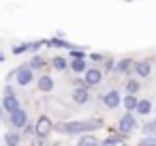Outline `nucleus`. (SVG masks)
Masks as SVG:
<instances>
[{
  "label": "nucleus",
  "instance_id": "a211bd4d",
  "mask_svg": "<svg viewBox=\"0 0 156 146\" xmlns=\"http://www.w3.org/2000/svg\"><path fill=\"white\" fill-rule=\"evenodd\" d=\"M124 105H126V110H135V107H137V99H135L133 95H128V97L124 99Z\"/></svg>",
  "mask_w": 156,
  "mask_h": 146
},
{
  "label": "nucleus",
  "instance_id": "cd10ccee",
  "mask_svg": "<svg viewBox=\"0 0 156 146\" xmlns=\"http://www.w3.org/2000/svg\"><path fill=\"white\" fill-rule=\"evenodd\" d=\"M154 127H156V122H154Z\"/></svg>",
  "mask_w": 156,
  "mask_h": 146
},
{
  "label": "nucleus",
  "instance_id": "dca6fc26",
  "mask_svg": "<svg viewBox=\"0 0 156 146\" xmlns=\"http://www.w3.org/2000/svg\"><path fill=\"white\" fill-rule=\"evenodd\" d=\"M43 65H45V60H43L41 56H34V58L30 60V65H28V67H30V71H32V69H41Z\"/></svg>",
  "mask_w": 156,
  "mask_h": 146
},
{
  "label": "nucleus",
  "instance_id": "a878e982",
  "mask_svg": "<svg viewBox=\"0 0 156 146\" xmlns=\"http://www.w3.org/2000/svg\"><path fill=\"white\" fill-rule=\"evenodd\" d=\"M32 146H45V137H37V140L32 142Z\"/></svg>",
  "mask_w": 156,
  "mask_h": 146
},
{
  "label": "nucleus",
  "instance_id": "b1692460",
  "mask_svg": "<svg viewBox=\"0 0 156 146\" xmlns=\"http://www.w3.org/2000/svg\"><path fill=\"white\" fill-rule=\"evenodd\" d=\"M26 45H28V50H39L43 45V41H34V43H26Z\"/></svg>",
  "mask_w": 156,
  "mask_h": 146
},
{
  "label": "nucleus",
  "instance_id": "bb28decb",
  "mask_svg": "<svg viewBox=\"0 0 156 146\" xmlns=\"http://www.w3.org/2000/svg\"><path fill=\"white\" fill-rule=\"evenodd\" d=\"M2 60H5V54H0V62H2Z\"/></svg>",
  "mask_w": 156,
  "mask_h": 146
},
{
  "label": "nucleus",
  "instance_id": "f3484780",
  "mask_svg": "<svg viewBox=\"0 0 156 146\" xmlns=\"http://www.w3.org/2000/svg\"><path fill=\"white\" fill-rule=\"evenodd\" d=\"M124 140V135H113V137H107L105 142H103V146H115V144H120Z\"/></svg>",
  "mask_w": 156,
  "mask_h": 146
},
{
  "label": "nucleus",
  "instance_id": "20e7f679",
  "mask_svg": "<svg viewBox=\"0 0 156 146\" xmlns=\"http://www.w3.org/2000/svg\"><path fill=\"white\" fill-rule=\"evenodd\" d=\"M11 125L15 127V129H22V127H26L28 125V114L24 112V110H17V112H13L11 114Z\"/></svg>",
  "mask_w": 156,
  "mask_h": 146
},
{
  "label": "nucleus",
  "instance_id": "6e6552de",
  "mask_svg": "<svg viewBox=\"0 0 156 146\" xmlns=\"http://www.w3.org/2000/svg\"><path fill=\"white\" fill-rule=\"evenodd\" d=\"M105 105H107V107H118V105H120V95H118L115 90H109V92L105 95Z\"/></svg>",
  "mask_w": 156,
  "mask_h": 146
},
{
  "label": "nucleus",
  "instance_id": "0eeeda50",
  "mask_svg": "<svg viewBox=\"0 0 156 146\" xmlns=\"http://www.w3.org/2000/svg\"><path fill=\"white\" fill-rule=\"evenodd\" d=\"M86 86H94V84H98L101 82V71L98 69H90V71H86Z\"/></svg>",
  "mask_w": 156,
  "mask_h": 146
},
{
  "label": "nucleus",
  "instance_id": "aec40b11",
  "mask_svg": "<svg viewBox=\"0 0 156 146\" xmlns=\"http://www.w3.org/2000/svg\"><path fill=\"white\" fill-rule=\"evenodd\" d=\"M115 69H118L120 73H124V71H128V69H130V60H120Z\"/></svg>",
  "mask_w": 156,
  "mask_h": 146
},
{
  "label": "nucleus",
  "instance_id": "ddd939ff",
  "mask_svg": "<svg viewBox=\"0 0 156 146\" xmlns=\"http://www.w3.org/2000/svg\"><path fill=\"white\" fill-rule=\"evenodd\" d=\"M139 114H150V110H152V105H150V101H137V107H135Z\"/></svg>",
  "mask_w": 156,
  "mask_h": 146
},
{
  "label": "nucleus",
  "instance_id": "5701e85b",
  "mask_svg": "<svg viewBox=\"0 0 156 146\" xmlns=\"http://www.w3.org/2000/svg\"><path fill=\"white\" fill-rule=\"evenodd\" d=\"M26 50H28V45H26V43H22V45H15V47H13V54H17V56H20V54H24Z\"/></svg>",
  "mask_w": 156,
  "mask_h": 146
},
{
  "label": "nucleus",
  "instance_id": "4468645a",
  "mask_svg": "<svg viewBox=\"0 0 156 146\" xmlns=\"http://www.w3.org/2000/svg\"><path fill=\"white\" fill-rule=\"evenodd\" d=\"M150 71H152V69H150V65H147V62H139V65H137V73H139L141 77H147V75H150Z\"/></svg>",
  "mask_w": 156,
  "mask_h": 146
},
{
  "label": "nucleus",
  "instance_id": "f03ea898",
  "mask_svg": "<svg viewBox=\"0 0 156 146\" xmlns=\"http://www.w3.org/2000/svg\"><path fill=\"white\" fill-rule=\"evenodd\" d=\"M15 77H17V84L20 86H28L32 82V71L28 65H22L20 69H15Z\"/></svg>",
  "mask_w": 156,
  "mask_h": 146
},
{
  "label": "nucleus",
  "instance_id": "9b49d317",
  "mask_svg": "<svg viewBox=\"0 0 156 146\" xmlns=\"http://www.w3.org/2000/svg\"><path fill=\"white\" fill-rule=\"evenodd\" d=\"M20 142H22V137H20L17 133H13V131L5 135V144H7V146H20Z\"/></svg>",
  "mask_w": 156,
  "mask_h": 146
},
{
  "label": "nucleus",
  "instance_id": "412c9836",
  "mask_svg": "<svg viewBox=\"0 0 156 146\" xmlns=\"http://www.w3.org/2000/svg\"><path fill=\"white\" fill-rule=\"evenodd\" d=\"M71 69H73V71H83V69H86V65H83V60H73Z\"/></svg>",
  "mask_w": 156,
  "mask_h": 146
},
{
  "label": "nucleus",
  "instance_id": "2eb2a0df",
  "mask_svg": "<svg viewBox=\"0 0 156 146\" xmlns=\"http://www.w3.org/2000/svg\"><path fill=\"white\" fill-rule=\"evenodd\" d=\"M51 65H54V69H58V71H62V69H66V60H64L62 56H56V58L51 60Z\"/></svg>",
  "mask_w": 156,
  "mask_h": 146
},
{
  "label": "nucleus",
  "instance_id": "393cba45",
  "mask_svg": "<svg viewBox=\"0 0 156 146\" xmlns=\"http://www.w3.org/2000/svg\"><path fill=\"white\" fill-rule=\"evenodd\" d=\"M143 131H145V133H150V135H152V133H154V131H156V127H154V125H145V127H143Z\"/></svg>",
  "mask_w": 156,
  "mask_h": 146
},
{
  "label": "nucleus",
  "instance_id": "1a4fd4ad",
  "mask_svg": "<svg viewBox=\"0 0 156 146\" xmlns=\"http://www.w3.org/2000/svg\"><path fill=\"white\" fill-rule=\"evenodd\" d=\"M39 88H41L43 92H49V90L54 88V80H51L49 75H43V77L39 80Z\"/></svg>",
  "mask_w": 156,
  "mask_h": 146
},
{
  "label": "nucleus",
  "instance_id": "39448f33",
  "mask_svg": "<svg viewBox=\"0 0 156 146\" xmlns=\"http://www.w3.org/2000/svg\"><path fill=\"white\" fill-rule=\"evenodd\" d=\"M2 110H7L9 114H13V112L22 110V107H20V99H17L15 95H9V97H5V99H2Z\"/></svg>",
  "mask_w": 156,
  "mask_h": 146
},
{
  "label": "nucleus",
  "instance_id": "4be33fe9",
  "mask_svg": "<svg viewBox=\"0 0 156 146\" xmlns=\"http://www.w3.org/2000/svg\"><path fill=\"white\" fill-rule=\"evenodd\" d=\"M126 88H128V92H137L139 90V84L135 80H130V82H126Z\"/></svg>",
  "mask_w": 156,
  "mask_h": 146
},
{
  "label": "nucleus",
  "instance_id": "9d476101",
  "mask_svg": "<svg viewBox=\"0 0 156 146\" xmlns=\"http://www.w3.org/2000/svg\"><path fill=\"white\" fill-rule=\"evenodd\" d=\"M73 99H75L77 103H86V101H88V90H86V88H75V90H73Z\"/></svg>",
  "mask_w": 156,
  "mask_h": 146
},
{
  "label": "nucleus",
  "instance_id": "423d86ee",
  "mask_svg": "<svg viewBox=\"0 0 156 146\" xmlns=\"http://www.w3.org/2000/svg\"><path fill=\"white\" fill-rule=\"evenodd\" d=\"M133 129H135V118H133L130 114H124L122 120H120V131H122V133H130Z\"/></svg>",
  "mask_w": 156,
  "mask_h": 146
},
{
  "label": "nucleus",
  "instance_id": "f8f14e48",
  "mask_svg": "<svg viewBox=\"0 0 156 146\" xmlns=\"http://www.w3.org/2000/svg\"><path fill=\"white\" fill-rule=\"evenodd\" d=\"M79 146H98V140H96L94 135H81Z\"/></svg>",
  "mask_w": 156,
  "mask_h": 146
},
{
  "label": "nucleus",
  "instance_id": "f257e3e1",
  "mask_svg": "<svg viewBox=\"0 0 156 146\" xmlns=\"http://www.w3.org/2000/svg\"><path fill=\"white\" fill-rule=\"evenodd\" d=\"M51 129H54V125H51V120H49L47 116H41V118L37 120V125H34V133H37V137H47Z\"/></svg>",
  "mask_w": 156,
  "mask_h": 146
},
{
  "label": "nucleus",
  "instance_id": "7ed1b4c3",
  "mask_svg": "<svg viewBox=\"0 0 156 146\" xmlns=\"http://www.w3.org/2000/svg\"><path fill=\"white\" fill-rule=\"evenodd\" d=\"M60 131H66V133H83L90 129L88 122H69V125H58Z\"/></svg>",
  "mask_w": 156,
  "mask_h": 146
},
{
  "label": "nucleus",
  "instance_id": "6ab92c4d",
  "mask_svg": "<svg viewBox=\"0 0 156 146\" xmlns=\"http://www.w3.org/2000/svg\"><path fill=\"white\" fill-rule=\"evenodd\" d=\"M139 146H156V135H150V137H143L139 142Z\"/></svg>",
  "mask_w": 156,
  "mask_h": 146
}]
</instances>
